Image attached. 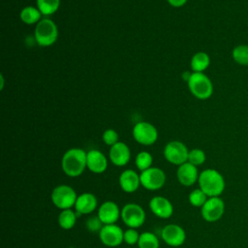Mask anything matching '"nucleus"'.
<instances>
[{
	"label": "nucleus",
	"instance_id": "f257e3e1",
	"mask_svg": "<svg viewBox=\"0 0 248 248\" xmlns=\"http://www.w3.org/2000/svg\"><path fill=\"white\" fill-rule=\"evenodd\" d=\"M87 152L81 148H71L67 150L61 160V167L64 173L70 177L79 176L86 167Z\"/></svg>",
	"mask_w": 248,
	"mask_h": 248
},
{
	"label": "nucleus",
	"instance_id": "f03ea898",
	"mask_svg": "<svg viewBox=\"0 0 248 248\" xmlns=\"http://www.w3.org/2000/svg\"><path fill=\"white\" fill-rule=\"evenodd\" d=\"M200 189H202L208 198L220 197L226 187L224 176L214 169L202 170L198 179Z\"/></svg>",
	"mask_w": 248,
	"mask_h": 248
},
{
	"label": "nucleus",
	"instance_id": "7ed1b4c3",
	"mask_svg": "<svg viewBox=\"0 0 248 248\" xmlns=\"http://www.w3.org/2000/svg\"><path fill=\"white\" fill-rule=\"evenodd\" d=\"M190 92L200 100H206L213 93V84L203 73L193 72L187 81Z\"/></svg>",
	"mask_w": 248,
	"mask_h": 248
},
{
	"label": "nucleus",
	"instance_id": "20e7f679",
	"mask_svg": "<svg viewBox=\"0 0 248 248\" xmlns=\"http://www.w3.org/2000/svg\"><path fill=\"white\" fill-rule=\"evenodd\" d=\"M34 37L36 43L41 46H49L53 45L58 37L57 25L49 18L41 19L35 28Z\"/></svg>",
	"mask_w": 248,
	"mask_h": 248
},
{
	"label": "nucleus",
	"instance_id": "39448f33",
	"mask_svg": "<svg viewBox=\"0 0 248 248\" xmlns=\"http://www.w3.org/2000/svg\"><path fill=\"white\" fill-rule=\"evenodd\" d=\"M52 203L59 209H70L75 206L78 195L69 185L62 184L56 186L50 195Z\"/></svg>",
	"mask_w": 248,
	"mask_h": 248
},
{
	"label": "nucleus",
	"instance_id": "423d86ee",
	"mask_svg": "<svg viewBox=\"0 0 248 248\" xmlns=\"http://www.w3.org/2000/svg\"><path fill=\"white\" fill-rule=\"evenodd\" d=\"M120 218L128 228L138 229L145 222V211L140 204L127 203L121 209Z\"/></svg>",
	"mask_w": 248,
	"mask_h": 248
},
{
	"label": "nucleus",
	"instance_id": "0eeeda50",
	"mask_svg": "<svg viewBox=\"0 0 248 248\" xmlns=\"http://www.w3.org/2000/svg\"><path fill=\"white\" fill-rule=\"evenodd\" d=\"M140 186L149 191H157L166 183V173L157 167H151L143 171H140Z\"/></svg>",
	"mask_w": 248,
	"mask_h": 248
},
{
	"label": "nucleus",
	"instance_id": "6e6552de",
	"mask_svg": "<svg viewBox=\"0 0 248 248\" xmlns=\"http://www.w3.org/2000/svg\"><path fill=\"white\" fill-rule=\"evenodd\" d=\"M188 155L189 150L187 146L179 140L170 141L164 148L165 159L175 166H180L188 162Z\"/></svg>",
	"mask_w": 248,
	"mask_h": 248
},
{
	"label": "nucleus",
	"instance_id": "1a4fd4ad",
	"mask_svg": "<svg viewBox=\"0 0 248 248\" xmlns=\"http://www.w3.org/2000/svg\"><path fill=\"white\" fill-rule=\"evenodd\" d=\"M133 137L137 142L142 145H151L158 139V131L151 123L140 121L133 128Z\"/></svg>",
	"mask_w": 248,
	"mask_h": 248
},
{
	"label": "nucleus",
	"instance_id": "9d476101",
	"mask_svg": "<svg viewBox=\"0 0 248 248\" xmlns=\"http://www.w3.org/2000/svg\"><path fill=\"white\" fill-rule=\"evenodd\" d=\"M201 208L202 219L212 223L220 220L224 215L225 202L220 197H211L207 199Z\"/></svg>",
	"mask_w": 248,
	"mask_h": 248
},
{
	"label": "nucleus",
	"instance_id": "9b49d317",
	"mask_svg": "<svg viewBox=\"0 0 248 248\" xmlns=\"http://www.w3.org/2000/svg\"><path fill=\"white\" fill-rule=\"evenodd\" d=\"M101 242L108 247H117L124 241V232L115 225H104L99 232Z\"/></svg>",
	"mask_w": 248,
	"mask_h": 248
},
{
	"label": "nucleus",
	"instance_id": "f8f14e48",
	"mask_svg": "<svg viewBox=\"0 0 248 248\" xmlns=\"http://www.w3.org/2000/svg\"><path fill=\"white\" fill-rule=\"evenodd\" d=\"M161 236L163 241L169 246L178 247L185 242L186 232L177 224H170L163 228Z\"/></svg>",
	"mask_w": 248,
	"mask_h": 248
},
{
	"label": "nucleus",
	"instance_id": "ddd939ff",
	"mask_svg": "<svg viewBox=\"0 0 248 248\" xmlns=\"http://www.w3.org/2000/svg\"><path fill=\"white\" fill-rule=\"evenodd\" d=\"M97 215L104 225H111L121 217V210L114 202L107 201L100 205Z\"/></svg>",
	"mask_w": 248,
	"mask_h": 248
},
{
	"label": "nucleus",
	"instance_id": "4468645a",
	"mask_svg": "<svg viewBox=\"0 0 248 248\" xmlns=\"http://www.w3.org/2000/svg\"><path fill=\"white\" fill-rule=\"evenodd\" d=\"M149 208L155 216L161 219H169L173 213L172 203L162 196L153 197L149 201Z\"/></svg>",
	"mask_w": 248,
	"mask_h": 248
},
{
	"label": "nucleus",
	"instance_id": "2eb2a0df",
	"mask_svg": "<svg viewBox=\"0 0 248 248\" xmlns=\"http://www.w3.org/2000/svg\"><path fill=\"white\" fill-rule=\"evenodd\" d=\"M109 160L116 167H123L127 165L131 159V151L129 146L121 141L116 142L110 146Z\"/></svg>",
	"mask_w": 248,
	"mask_h": 248
},
{
	"label": "nucleus",
	"instance_id": "dca6fc26",
	"mask_svg": "<svg viewBox=\"0 0 248 248\" xmlns=\"http://www.w3.org/2000/svg\"><path fill=\"white\" fill-rule=\"evenodd\" d=\"M199 172L196 166L186 162L180 166L176 170V177L178 182L186 187L194 185L199 179Z\"/></svg>",
	"mask_w": 248,
	"mask_h": 248
},
{
	"label": "nucleus",
	"instance_id": "f3484780",
	"mask_svg": "<svg viewBox=\"0 0 248 248\" xmlns=\"http://www.w3.org/2000/svg\"><path fill=\"white\" fill-rule=\"evenodd\" d=\"M98 205L97 198L92 193H82L78 196V199L75 203V210L79 217L82 214H90L92 213Z\"/></svg>",
	"mask_w": 248,
	"mask_h": 248
},
{
	"label": "nucleus",
	"instance_id": "a211bd4d",
	"mask_svg": "<svg viewBox=\"0 0 248 248\" xmlns=\"http://www.w3.org/2000/svg\"><path fill=\"white\" fill-rule=\"evenodd\" d=\"M86 167L93 173H103L108 168V159L100 150L91 149L87 152Z\"/></svg>",
	"mask_w": 248,
	"mask_h": 248
},
{
	"label": "nucleus",
	"instance_id": "6ab92c4d",
	"mask_svg": "<svg viewBox=\"0 0 248 248\" xmlns=\"http://www.w3.org/2000/svg\"><path fill=\"white\" fill-rule=\"evenodd\" d=\"M119 186L125 193L136 192L140 185V178L137 171L133 170H125L119 175Z\"/></svg>",
	"mask_w": 248,
	"mask_h": 248
},
{
	"label": "nucleus",
	"instance_id": "aec40b11",
	"mask_svg": "<svg viewBox=\"0 0 248 248\" xmlns=\"http://www.w3.org/2000/svg\"><path fill=\"white\" fill-rule=\"evenodd\" d=\"M209 64H210L209 55L203 51L195 53L190 62L191 69L193 70V72H196V73H202L208 68Z\"/></svg>",
	"mask_w": 248,
	"mask_h": 248
},
{
	"label": "nucleus",
	"instance_id": "412c9836",
	"mask_svg": "<svg viewBox=\"0 0 248 248\" xmlns=\"http://www.w3.org/2000/svg\"><path fill=\"white\" fill-rule=\"evenodd\" d=\"M78 215L76 211L70 209H63L58 215V225L63 230H71L76 225Z\"/></svg>",
	"mask_w": 248,
	"mask_h": 248
},
{
	"label": "nucleus",
	"instance_id": "4be33fe9",
	"mask_svg": "<svg viewBox=\"0 0 248 248\" xmlns=\"http://www.w3.org/2000/svg\"><path fill=\"white\" fill-rule=\"evenodd\" d=\"M41 16H42V14L39 11V9L32 6H27L23 8L19 15L21 21L29 25L38 23L41 20Z\"/></svg>",
	"mask_w": 248,
	"mask_h": 248
},
{
	"label": "nucleus",
	"instance_id": "5701e85b",
	"mask_svg": "<svg viewBox=\"0 0 248 248\" xmlns=\"http://www.w3.org/2000/svg\"><path fill=\"white\" fill-rule=\"evenodd\" d=\"M139 248H159L160 242L157 235L151 232H143L140 235Z\"/></svg>",
	"mask_w": 248,
	"mask_h": 248
},
{
	"label": "nucleus",
	"instance_id": "b1692460",
	"mask_svg": "<svg viewBox=\"0 0 248 248\" xmlns=\"http://www.w3.org/2000/svg\"><path fill=\"white\" fill-rule=\"evenodd\" d=\"M36 3L43 16L53 15L60 6V0H36Z\"/></svg>",
	"mask_w": 248,
	"mask_h": 248
},
{
	"label": "nucleus",
	"instance_id": "393cba45",
	"mask_svg": "<svg viewBox=\"0 0 248 248\" xmlns=\"http://www.w3.org/2000/svg\"><path fill=\"white\" fill-rule=\"evenodd\" d=\"M232 59L241 66H248V46L239 45L232 49Z\"/></svg>",
	"mask_w": 248,
	"mask_h": 248
},
{
	"label": "nucleus",
	"instance_id": "a878e982",
	"mask_svg": "<svg viewBox=\"0 0 248 248\" xmlns=\"http://www.w3.org/2000/svg\"><path fill=\"white\" fill-rule=\"evenodd\" d=\"M152 162H153V158H152L151 154L147 151H141V152L138 153L136 156V159H135L136 166H137L138 170L140 171H143V170L151 168Z\"/></svg>",
	"mask_w": 248,
	"mask_h": 248
},
{
	"label": "nucleus",
	"instance_id": "bb28decb",
	"mask_svg": "<svg viewBox=\"0 0 248 248\" xmlns=\"http://www.w3.org/2000/svg\"><path fill=\"white\" fill-rule=\"evenodd\" d=\"M189 202L195 206V207H202L205 202L207 201L208 197L206 196V194L200 188L198 189H194L190 194H189Z\"/></svg>",
	"mask_w": 248,
	"mask_h": 248
},
{
	"label": "nucleus",
	"instance_id": "cd10ccee",
	"mask_svg": "<svg viewBox=\"0 0 248 248\" xmlns=\"http://www.w3.org/2000/svg\"><path fill=\"white\" fill-rule=\"evenodd\" d=\"M205 159H206V156L204 151L200 148H194L189 151L188 162L193 164L196 167L202 165L205 162Z\"/></svg>",
	"mask_w": 248,
	"mask_h": 248
},
{
	"label": "nucleus",
	"instance_id": "c85d7f7f",
	"mask_svg": "<svg viewBox=\"0 0 248 248\" xmlns=\"http://www.w3.org/2000/svg\"><path fill=\"white\" fill-rule=\"evenodd\" d=\"M103 226H104V224L102 223V221L100 220L98 215L90 216L86 220V228L90 232H100Z\"/></svg>",
	"mask_w": 248,
	"mask_h": 248
},
{
	"label": "nucleus",
	"instance_id": "c756f323",
	"mask_svg": "<svg viewBox=\"0 0 248 248\" xmlns=\"http://www.w3.org/2000/svg\"><path fill=\"white\" fill-rule=\"evenodd\" d=\"M140 233L136 229L129 228L124 232V242L129 244V245H134L138 244L139 239H140Z\"/></svg>",
	"mask_w": 248,
	"mask_h": 248
},
{
	"label": "nucleus",
	"instance_id": "7c9ffc66",
	"mask_svg": "<svg viewBox=\"0 0 248 248\" xmlns=\"http://www.w3.org/2000/svg\"><path fill=\"white\" fill-rule=\"evenodd\" d=\"M103 140L107 145L112 146L116 142H118V134L113 129H108L103 134Z\"/></svg>",
	"mask_w": 248,
	"mask_h": 248
},
{
	"label": "nucleus",
	"instance_id": "2f4dec72",
	"mask_svg": "<svg viewBox=\"0 0 248 248\" xmlns=\"http://www.w3.org/2000/svg\"><path fill=\"white\" fill-rule=\"evenodd\" d=\"M187 0H168V3L174 7V8H180L186 4Z\"/></svg>",
	"mask_w": 248,
	"mask_h": 248
}]
</instances>
